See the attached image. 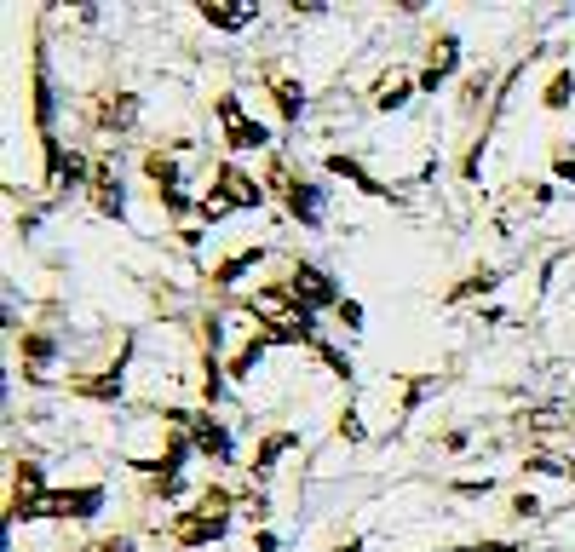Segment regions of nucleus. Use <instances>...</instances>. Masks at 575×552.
I'll return each mask as SVG.
<instances>
[{"label": "nucleus", "mask_w": 575, "mask_h": 552, "mask_svg": "<svg viewBox=\"0 0 575 552\" xmlns=\"http://www.w3.org/2000/svg\"><path fill=\"white\" fill-rule=\"evenodd\" d=\"M150 173H156V190H161V202L179 213L184 207V190H179V173H173V161H161V156H150Z\"/></svg>", "instance_id": "423d86ee"}, {"label": "nucleus", "mask_w": 575, "mask_h": 552, "mask_svg": "<svg viewBox=\"0 0 575 552\" xmlns=\"http://www.w3.org/2000/svg\"><path fill=\"white\" fill-rule=\"evenodd\" d=\"M253 202H259V184H253L242 167H219L213 196H202V219H225L230 207H253Z\"/></svg>", "instance_id": "f257e3e1"}, {"label": "nucleus", "mask_w": 575, "mask_h": 552, "mask_svg": "<svg viewBox=\"0 0 575 552\" xmlns=\"http://www.w3.org/2000/svg\"><path fill=\"white\" fill-rule=\"evenodd\" d=\"M288 299H299V311H305V305H328L334 288H328V276H322L317 265H299V271L288 276Z\"/></svg>", "instance_id": "20e7f679"}, {"label": "nucleus", "mask_w": 575, "mask_h": 552, "mask_svg": "<svg viewBox=\"0 0 575 552\" xmlns=\"http://www.w3.org/2000/svg\"><path fill=\"white\" fill-rule=\"evenodd\" d=\"M202 18L207 23H219V29H242V23H253V6H202Z\"/></svg>", "instance_id": "6e6552de"}, {"label": "nucleus", "mask_w": 575, "mask_h": 552, "mask_svg": "<svg viewBox=\"0 0 575 552\" xmlns=\"http://www.w3.org/2000/svg\"><path fill=\"white\" fill-rule=\"evenodd\" d=\"M219 529H225V512H196V518H179V541L184 547H202V541H219Z\"/></svg>", "instance_id": "39448f33"}, {"label": "nucleus", "mask_w": 575, "mask_h": 552, "mask_svg": "<svg viewBox=\"0 0 575 552\" xmlns=\"http://www.w3.org/2000/svg\"><path fill=\"white\" fill-rule=\"evenodd\" d=\"M104 506V489H52L46 495V512L52 518H92Z\"/></svg>", "instance_id": "7ed1b4c3"}, {"label": "nucleus", "mask_w": 575, "mask_h": 552, "mask_svg": "<svg viewBox=\"0 0 575 552\" xmlns=\"http://www.w3.org/2000/svg\"><path fill=\"white\" fill-rule=\"evenodd\" d=\"M570 87H575L570 75H558V81L547 87V104H552V110H564V104H570Z\"/></svg>", "instance_id": "f8f14e48"}, {"label": "nucleus", "mask_w": 575, "mask_h": 552, "mask_svg": "<svg viewBox=\"0 0 575 552\" xmlns=\"http://www.w3.org/2000/svg\"><path fill=\"white\" fill-rule=\"evenodd\" d=\"M219 121H225L230 150H259V144H265V127H259V121H248L236 98H219Z\"/></svg>", "instance_id": "f03ea898"}, {"label": "nucleus", "mask_w": 575, "mask_h": 552, "mask_svg": "<svg viewBox=\"0 0 575 552\" xmlns=\"http://www.w3.org/2000/svg\"><path fill=\"white\" fill-rule=\"evenodd\" d=\"M248 265H259V248H253V253H236V259H230L225 271H213V276H219V282H236V276L248 271Z\"/></svg>", "instance_id": "9b49d317"}, {"label": "nucleus", "mask_w": 575, "mask_h": 552, "mask_svg": "<svg viewBox=\"0 0 575 552\" xmlns=\"http://www.w3.org/2000/svg\"><path fill=\"white\" fill-rule=\"evenodd\" d=\"M196 449L202 455H213V460H230V437L213 426V420H196Z\"/></svg>", "instance_id": "0eeeda50"}, {"label": "nucleus", "mask_w": 575, "mask_h": 552, "mask_svg": "<svg viewBox=\"0 0 575 552\" xmlns=\"http://www.w3.org/2000/svg\"><path fill=\"white\" fill-rule=\"evenodd\" d=\"M403 98H409V75L397 69V75H386V81H380V110H397Z\"/></svg>", "instance_id": "1a4fd4ad"}, {"label": "nucleus", "mask_w": 575, "mask_h": 552, "mask_svg": "<svg viewBox=\"0 0 575 552\" xmlns=\"http://www.w3.org/2000/svg\"><path fill=\"white\" fill-rule=\"evenodd\" d=\"M276 104H282V115L294 121V115H299V104H305V98H299V92H294V81H276Z\"/></svg>", "instance_id": "9d476101"}]
</instances>
